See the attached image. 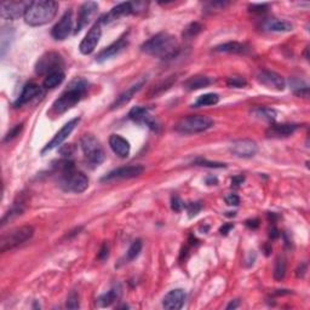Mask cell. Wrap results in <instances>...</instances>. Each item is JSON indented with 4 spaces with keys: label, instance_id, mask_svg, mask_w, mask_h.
Returning a JSON list of instances; mask_svg holds the SVG:
<instances>
[{
    "label": "cell",
    "instance_id": "1",
    "mask_svg": "<svg viewBox=\"0 0 310 310\" xmlns=\"http://www.w3.org/2000/svg\"><path fill=\"white\" fill-rule=\"evenodd\" d=\"M56 171L58 173V186L64 192L83 193L88 189L89 178L85 173L75 170L74 162L64 159L58 161L56 165Z\"/></svg>",
    "mask_w": 310,
    "mask_h": 310
},
{
    "label": "cell",
    "instance_id": "2",
    "mask_svg": "<svg viewBox=\"0 0 310 310\" xmlns=\"http://www.w3.org/2000/svg\"><path fill=\"white\" fill-rule=\"evenodd\" d=\"M88 88L89 83L85 79H74L68 85V88L64 90L63 94L53 102L50 114H52V115H61V114L66 113L68 109L74 107L79 101L85 96Z\"/></svg>",
    "mask_w": 310,
    "mask_h": 310
},
{
    "label": "cell",
    "instance_id": "3",
    "mask_svg": "<svg viewBox=\"0 0 310 310\" xmlns=\"http://www.w3.org/2000/svg\"><path fill=\"white\" fill-rule=\"evenodd\" d=\"M142 51L147 55L160 57L162 59H170L177 55L179 48L177 40L168 33H159L154 35L142 45Z\"/></svg>",
    "mask_w": 310,
    "mask_h": 310
},
{
    "label": "cell",
    "instance_id": "4",
    "mask_svg": "<svg viewBox=\"0 0 310 310\" xmlns=\"http://www.w3.org/2000/svg\"><path fill=\"white\" fill-rule=\"evenodd\" d=\"M57 11H58V4L56 1L37 0V1H31L23 18L26 23L32 27L44 26L55 18Z\"/></svg>",
    "mask_w": 310,
    "mask_h": 310
},
{
    "label": "cell",
    "instance_id": "5",
    "mask_svg": "<svg viewBox=\"0 0 310 310\" xmlns=\"http://www.w3.org/2000/svg\"><path fill=\"white\" fill-rule=\"evenodd\" d=\"M33 234L34 229L32 225H22V227H17L10 232L2 234L1 239H0V252L4 254L6 251H11L26 241L31 240Z\"/></svg>",
    "mask_w": 310,
    "mask_h": 310
},
{
    "label": "cell",
    "instance_id": "6",
    "mask_svg": "<svg viewBox=\"0 0 310 310\" xmlns=\"http://www.w3.org/2000/svg\"><path fill=\"white\" fill-rule=\"evenodd\" d=\"M80 146L88 164L92 168L99 167L105 159L104 151L100 141L92 135H84L80 140Z\"/></svg>",
    "mask_w": 310,
    "mask_h": 310
},
{
    "label": "cell",
    "instance_id": "7",
    "mask_svg": "<svg viewBox=\"0 0 310 310\" xmlns=\"http://www.w3.org/2000/svg\"><path fill=\"white\" fill-rule=\"evenodd\" d=\"M213 126V120L206 115H188L181 119L176 125V131L186 135L200 133L211 129Z\"/></svg>",
    "mask_w": 310,
    "mask_h": 310
},
{
    "label": "cell",
    "instance_id": "8",
    "mask_svg": "<svg viewBox=\"0 0 310 310\" xmlns=\"http://www.w3.org/2000/svg\"><path fill=\"white\" fill-rule=\"evenodd\" d=\"M64 68V61L62 56L57 52H48L39 58L35 64V72L39 75L52 74L56 72H62Z\"/></svg>",
    "mask_w": 310,
    "mask_h": 310
},
{
    "label": "cell",
    "instance_id": "9",
    "mask_svg": "<svg viewBox=\"0 0 310 310\" xmlns=\"http://www.w3.org/2000/svg\"><path fill=\"white\" fill-rule=\"evenodd\" d=\"M29 4H31V1H18V0L1 1V4H0V15H1L4 20H18L20 17H24Z\"/></svg>",
    "mask_w": 310,
    "mask_h": 310
},
{
    "label": "cell",
    "instance_id": "10",
    "mask_svg": "<svg viewBox=\"0 0 310 310\" xmlns=\"http://www.w3.org/2000/svg\"><path fill=\"white\" fill-rule=\"evenodd\" d=\"M144 171V167L142 165H129V166H122L118 167L115 170L110 171L109 173L102 177L101 181L102 182H113V181H119V179H129V178H135L138 177L140 175H142Z\"/></svg>",
    "mask_w": 310,
    "mask_h": 310
},
{
    "label": "cell",
    "instance_id": "11",
    "mask_svg": "<svg viewBox=\"0 0 310 310\" xmlns=\"http://www.w3.org/2000/svg\"><path fill=\"white\" fill-rule=\"evenodd\" d=\"M100 21L97 23H95L92 26V28L88 32V34L85 35V38L83 39V42L79 45V51H80L83 55H90L95 51L97 44L100 43L101 37H102V28H101Z\"/></svg>",
    "mask_w": 310,
    "mask_h": 310
},
{
    "label": "cell",
    "instance_id": "12",
    "mask_svg": "<svg viewBox=\"0 0 310 310\" xmlns=\"http://www.w3.org/2000/svg\"><path fill=\"white\" fill-rule=\"evenodd\" d=\"M99 12V4L95 1H86L79 9L78 13V21H77V28H75V33L83 31L88 24H90L95 16Z\"/></svg>",
    "mask_w": 310,
    "mask_h": 310
},
{
    "label": "cell",
    "instance_id": "13",
    "mask_svg": "<svg viewBox=\"0 0 310 310\" xmlns=\"http://www.w3.org/2000/svg\"><path fill=\"white\" fill-rule=\"evenodd\" d=\"M73 29V11L72 10H68L64 12V15L62 16L61 20L53 26L52 31H51V35L55 40H66L69 34L72 33Z\"/></svg>",
    "mask_w": 310,
    "mask_h": 310
},
{
    "label": "cell",
    "instance_id": "14",
    "mask_svg": "<svg viewBox=\"0 0 310 310\" xmlns=\"http://www.w3.org/2000/svg\"><path fill=\"white\" fill-rule=\"evenodd\" d=\"M230 152L236 157L241 159H249L255 156L258 152V146L252 140H238L234 141L230 146Z\"/></svg>",
    "mask_w": 310,
    "mask_h": 310
},
{
    "label": "cell",
    "instance_id": "15",
    "mask_svg": "<svg viewBox=\"0 0 310 310\" xmlns=\"http://www.w3.org/2000/svg\"><path fill=\"white\" fill-rule=\"evenodd\" d=\"M79 121H80V118H75V119H72L70 121H68L67 124L64 125V126L56 133L55 137H53L52 140L50 141V142L46 144V146L44 147V149H43L42 153L44 154V153H46V152L52 151V149H55L58 146H61V144L67 140L68 136H69L70 133L73 132V130L75 129V126H77V125L79 124Z\"/></svg>",
    "mask_w": 310,
    "mask_h": 310
},
{
    "label": "cell",
    "instance_id": "16",
    "mask_svg": "<svg viewBox=\"0 0 310 310\" xmlns=\"http://www.w3.org/2000/svg\"><path fill=\"white\" fill-rule=\"evenodd\" d=\"M129 116L131 120L138 124L146 125L147 127H149L153 131H157L159 130V124L155 120L153 116L151 115V111L148 108L146 107H135L130 110Z\"/></svg>",
    "mask_w": 310,
    "mask_h": 310
},
{
    "label": "cell",
    "instance_id": "17",
    "mask_svg": "<svg viewBox=\"0 0 310 310\" xmlns=\"http://www.w3.org/2000/svg\"><path fill=\"white\" fill-rule=\"evenodd\" d=\"M257 79L262 85L266 86L268 89L276 90V91H282V90L286 88V83H285L284 78L275 72H271V70L266 69L260 70V72L258 73Z\"/></svg>",
    "mask_w": 310,
    "mask_h": 310
},
{
    "label": "cell",
    "instance_id": "18",
    "mask_svg": "<svg viewBox=\"0 0 310 310\" xmlns=\"http://www.w3.org/2000/svg\"><path fill=\"white\" fill-rule=\"evenodd\" d=\"M187 293L182 288H176V290L170 291L164 299H162V307L167 310H178L186 303Z\"/></svg>",
    "mask_w": 310,
    "mask_h": 310
},
{
    "label": "cell",
    "instance_id": "19",
    "mask_svg": "<svg viewBox=\"0 0 310 310\" xmlns=\"http://www.w3.org/2000/svg\"><path fill=\"white\" fill-rule=\"evenodd\" d=\"M129 45V40H127V37H121L120 39L116 40L115 43L108 46V48L103 49L102 51L97 55L96 61L102 63V62H105L107 59H110L111 57L118 56L119 53L122 52V51L126 49V46Z\"/></svg>",
    "mask_w": 310,
    "mask_h": 310
},
{
    "label": "cell",
    "instance_id": "20",
    "mask_svg": "<svg viewBox=\"0 0 310 310\" xmlns=\"http://www.w3.org/2000/svg\"><path fill=\"white\" fill-rule=\"evenodd\" d=\"M146 83H147V78H141L140 80L136 81V83L133 84V85L130 86L129 89L125 90V91L122 92L120 96L116 97V100L114 101V103H113V104H111L110 109H116V108H121L122 105H125V104H126V103H129L130 101L132 100V97L135 96V95L137 94V92L140 91V90L142 89L144 85H146Z\"/></svg>",
    "mask_w": 310,
    "mask_h": 310
},
{
    "label": "cell",
    "instance_id": "21",
    "mask_svg": "<svg viewBox=\"0 0 310 310\" xmlns=\"http://www.w3.org/2000/svg\"><path fill=\"white\" fill-rule=\"evenodd\" d=\"M135 12L133 9V2H121V4L116 5L109 12L105 13L103 17L100 18L101 23H110L113 21H116L118 18L122 17V16H127L130 13Z\"/></svg>",
    "mask_w": 310,
    "mask_h": 310
},
{
    "label": "cell",
    "instance_id": "22",
    "mask_svg": "<svg viewBox=\"0 0 310 310\" xmlns=\"http://www.w3.org/2000/svg\"><path fill=\"white\" fill-rule=\"evenodd\" d=\"M43 95H44V91H43V89L39 85H37L34 83L27 84L23 88L22 92H21L20 97L15 102V107H22L23 104L31 102L32 100L37 99V97L43 96Z\"/></svg>",
    "mask_w": 310,
    "mask_h": 310
},
{
    "label": "cell",
    "instance_id": "23",
    "mask_svg": "<svg viewBox=\"0 0 310 310\" xmlns=\"http://www.w3.org/2000/svg\"><path fill=\"white\" fill-rule=\"evenodd\" d=\"M296 124H271L266 130V136L271 138H282L293 135L298 129Z\"/></svg>",
    "mask_w": 310,
    "mask_h": 310
},
{
    "label": "cell",
    "instance_id": "24",
    "mask_svg": "<svg viewBox=\"0 0 310 310\" xmlns=\"http://www.w3.org/2000/svg\"><path fill=\"white\" fill-rule=\"evenodd\" d=\"M109 146L111 151L114 152L119 157H127L130 155V151H131V147H130L129 141L125 140L124 137L120 135H111L109 137Z\"/></svg>",
    "mask_w": 310,
    "mask_h": 310
},
{
    "label": "cell",
    "instance_id": "25",
    "mask_svg": "<svg viewBox=\"0 0 310 310\" xmlns=\"http://www.w3.org/2000/svg\"><path fill=\"white\" fill-rule=\"evenodd\" d=\"M216 52H225V53H235V55H244L249 51V48L243 43L229 42L224 44L218 45L214 48Z\"/></svg>",
    "mask_w": 310,
    "mask_h": 310
},
{
    "label": "cell",
    "instance_id": "26",
    "mask_svg": "<svg viewBox=\"0 0 310 310\" xmlns=\"http://www.w3.org/2000/svg\"><path fill=\"white\" fill-rule=\"evenodd\" d=\"M264 28L266 31L276 32V33H285V32H291L293 29V26L288 21L277 20V18H271L264 23Z\"/></svg>",
    "mask_w": 310,
    "mask_h": 310
},
{
    "label": "cell",
    "instance_id": "27",
    "mask_svg": "<svg viewBox=\"0 0 310 310\" xmlns=\"http://www.w3.org/2000/svg\"><path fill=\"white\" fill-rule=\"evenodd\" d=\"M251 113L256 119L271 122V124L276 120V116H277L276 110H274L273 108H269V107H257V108H255Z\"/></svg>",
    "mask_w": 310,
    "mask_h": 310
},
{
    "label": "cell",
    "instance_id": "28",
    "mask_svg": "<svg viewBox=\"0 0 310 310\" xmlns=\"http://www.w3.org/2000/svg\"><path fill=\"white\" fill-rule=\"evenodd\" d=\"M212 83V79L208 77H204V75H197V77L189 78L188 80L184 83V88L189 91H194V90H199L203 88H206Z\"/></svg>",
    "mask_w": 310,
    "mask_h": 310
},
{
    "label": "cell",
    "instance_id": "29",
    "mask_svg": "<svg viewBox=\"0 0 310 310\" xmlns=\"http://www.w3.org/2000/svg\"><path fill=\"white\" fill-rule=\"evenodd\" d=\"M64 78H66V75L63 72L52 73V74H49L48 77H45L43 85L45 89H55L63 83Z\"/></svg>",
    "mask_w": 310,
    "mask_h": 310
},
{
    "label": "cell",
    "instance_id": "30",
    "mask_svg": "<svg viewBox=\"0 0 310 310\" xmlns=\"http://www.w3.org/2000/svg\"><path fill=\"white\" fill-rule=\"evenodd\" d=\"M22 212H23V203H22V201H20V203L13 204L12 207L10 208V210L6 212V213L4 214V217H2L1 227H4V225L6 224L7 222H10L12 218H15V217H17V216H20V214H22Z\"/></svg>",
    "mask_w": 310,
    "mask_h": 310
},
{
    "label": "cell",
    "instance_id": "31",
    "mask_svg": "<svg viewBox=\"0 0 310 310\" xmlns=\"http://www.w3.org/2000/svg\"><path fill=\"white\" fill-rule=\"evenodd\" d=\"M219 102V96L217 94H205L200 96L194 103L195 107H207V105H214Z\"/></svg>",
    "mask_w": 310,
    "mask_h": 310
},
{
    "label": "cell",
    "instance_id": "32",
    "mask_svg": "<svg viewBox=\"0 0 310 310\" xmlns=\"http://www.w3.org/2000/svg\"><path fill=\"white\" fill-rule=\"evenodd\" d=\"M119 297H120V291L116 290V288H111V290L108 291L107 293L101 296L99 298V302L102 307H108L110 306L111 303H114L116 299H119Z\"/></svg>",
    "mask_w": 310,
    "mask_h": 310
},
{
    "label": "cell",
    "instance_id": "33",
    "mask_svg": "<svg viewBox=\"0 0 310 310\" xmlns=\"http://www.w3.org/2000/svg\"><path fill=\"white\" fill-rule=\"evenodd\" d=\"M175 81H176V77H170L168 79H166V80H164L162 83H160L159 85L154 86V88L151 90V92H149V96L155 97V96H157V95H161L162 92L167 91V90L173 85Z\"/></svg>",
    "mask_w": 310,
    "mask_h": 310
},
{
    "label": "cell",
    "instance_id": "34",
    "mask_svg": "<svg viewBox=\"0 0 310 310\" xmlns=\"http://www.w3.org/2000/svg\"><path fill=\"white\" fill-rule=\"evenodd\" d=\"M142 251V241L141 240H135L132 243L131 246H130L129 251L126 252V257H125V260L130 262V260H133L135 258L138 257V255Z\"/></svg>",
    "mask_w": 310,
    "mask_h": 310
},
{
    "label": "cell",
    "instance_id": "35",
    "mask_svg": "<svg viewBox=\"0 0 310 310\" xmlns=\"http://www.w3.org/2000/svg\"><path fill=\"white\" fill-rule=\"evenodd\" d=\"M286 274V263L282 258H277L275 263V268H274V279L276 281H281Z\"/></svg>",
    "mask_w": 310,
    "mask_h": 310
},
{
    "label": "cell",
    "instance_id": "36",
    "mask_svg": "<svg viewBox=\"0 0 310 310\" xmlns=\"http://www.w3.org/2000/svg\"><path fill=\"white\" fill-rule=\"evenodd\" d=\"M204 29V27L201 26L200 23L198 22H193L190 23L189 26L186 27V29L183 31V37L184 38H193V37H197L198 34L200 33L201 31Z\"/></svg>",
    "mask_w": 310,
    "mask_h": 310
},
{
    "label": "cell",
    "instance_id": "37",
    "mask_svg": "<svg viewBox=\"0 0 310 310\" xmlns=\"http://www.w3.org/2000/svg\"><path fill=\"white\" fill-rule=\"evenodd\" d=\"M246 80L241 77H232V78H228L227 80V85L229 88H235V89H240L246 86Z\"/></svg>",
    "mask_w": 310,
    "mask_h": 310
},
{
    "label": "cell",
    "instance_id": "38",
    "mask_svg": "<svg viewBox=\"0 0 310 310\" xmlns=\"http://www.w3.org/2000/svg\"><path fill=\"white\" fill-rule=\"evenodd\" d=\"M195 164L199 165V166L210 167V168H223V167H227V165L222 164V162L207 161V160H205V159H198L197 161H195Z\"/></svg>",
    "mask_w": 310,
    "mask_h": 310
},
{
    "label": "cell",
    "instance_id": "39",
    "mask_svg": "<svg viewBox=\"0 0 310 310\" xmlns=\"http://www.w3.org/2000/svg\"><path fill=\"white\" fill-rule=\"evenodd\" d=\"M66 307L68 309H78L79 308V296L77 292H70V295L68 296Z\"/></svg>",
    "mask_w": 310,
    "mask_h": 310
},
{
    "label": "cell",
    "instance_id": "40",
    "mask_svg": "<svg viewBox=\"0 0 310 310\" xmlns=\"http://www.w3.org/2000/svg\"><path fill=\"white\" fill-rule=\"evenodd\" d=\"M201 208H203V206H201L200 203H190L187 205V212H188L190 218L197 216L201 211Z\"/></svg>",
    "mask_w": 310,
    "mask_h": 310
},
{
    "label": "cell",
    "instance_id": "41",
    "mask_svg": "<svg viewBox=\"0 0 310 310\" xmlns=\"http://www.w3.org/2000/svg\"><path fill=\"white\" fill-rule=\"evenodd\" d=\"M22 127H23V124H20V125H16V126H13L12 129L9 131V133L5 136V138H4L5 142H7V141L12 140V138L17 137V136L20 135V132L22 131Z\"/></svg>",
    "mask_w": 310,
    "mask_h": 310
},
{
    "label": "cell",
    "instance_id": "42",
    "mask_svg": "<svg viewBox=\"0 0 310 310\" xmlns=\"http://www.w3.org/2000/svg\"><path fill=\"white\" fill-rule=\"evenodd\" d=\"M171 207L175 212H181L184 207V203L181 200V198L175 195V197H172V200H171Z\"/></svg>",
    "mask_w": 310,
    "mask_h": 310
},
{
    "label": "cell",
    "instance_id": "43",
    "mask_svg": "<svg viewBox=\"0 0 310 310\" xmlns=\"http://www.w3.org/2000/svg\"><path fill=\"white\" fill-rule=\"evenodd\" d=\"M108 256H109V246H108L107 243H104L101 246L100 249V252L99 255H97V257H99L100 260H105L108 258Z\"/></svg>",
    "mask_w": 310,
    "mask_h": 310
},
{
    "label": "cell",
    "instance_id": "44",
    "mask_svg": "<svg viewBox=\"0 0 310 310\" xmlns=\"http://www.w3.org/2000/svg\"><path fill=\"white\" fill-rule=\"evenodd\" d=\"M225 204L229 206H238L240 204V198L236 194H228L227 197L224 198Z\"/></svg>",
    "mask_w": 310,
    "mask_h": 310
},
{
    "label": "cell",
    "instance_id": "45",
    "mask_svg": "<svg viewBox=\"0 0 310 310\" xmlns=\"http://www.w3.org/2000/svg\"><path fill=\"white\" fill-rule=\"evenodd\" d=\"M266 4H254L250 6V11L256 12V13H263L266 11Z\"/></svg>",
    "mask_w": 310,
    "mask_h": 310
},
{
    "label": "cell",
    "instance_id": "46",
    "mask_svg": "<svg viewBox=\"0 0 310 310\" xmlns=\"http://www.w3.org/2000/svg\"><path fill=\"white\" fill-rule=\"evenodd\" d=\"M244 181H245L244 176H234V177L232 178V186L239 187L240 184L244 183Z\"/></svg>",
    "mask_w": 310,
    "mask_h": 310
},
{
    "label": "cell",
    "instance_id": "47",
    "mask_svg": "<svg viewBox=\"0 0 310 310\" xmlns=\"http://www.w3.org/2000/svg\"><path fill=\"white\" fill-rule=\"evenodd\" d=\"M246 225L251 229H256V228L259 227V221L258 219H250V221H246Z\"/></svg>",
    "mask_w": 310,
    "mask_h": 310
},
{
    "label": "cell",
    "instance_id": "48",
    "mask_svg": "<svg viewBox=\"0 0 310 310\" xmlns=\"http://www.w3.org/2000/svg\"><path fill=\"white\" fill-rule=\"evenodd\" d=\"M59 152H61V154L63 155V156H69V155H72L73 153V148H72V146H66Z\"/></svg>",
    "mask_w": 310,
    "mask_h": 310
},
{
    "label": "cell",
    "instance_id": "49",
    "mask_svg": "<svg viewBox=\"0 0 310 310\" xmlns=\"http://www.w3.org/2000/svg\"><path fill=\"white\" fill-rule=\"evenodd\" d=\"M230 229H233L232 223H230V224H224V225H223V227H221V229H219V232H221L222 235H227V234L230 232Z\"/></svg>",
    "mask_w": 310,
    "mask_h": 310
},
{
    "label": "cell",
    "instance_id": "50",
    "mask_svg": "<svg viewBox=\"0 0 310 310\" xmlns=\"http://www.w3.org/2000/svg\"><path fill=\"white\" fill-rule=\"evenodd\" d=\"M217 183H218V179L213 177V176H210V177L206 178V184H207V186H216Z\"/></svg>",
    "mask_w": 310,
    "mask_h": 310
},
{
    "label": "cell",
    "instance_id": "51",
    "mask_svg": "<svg viewBox=\"0 0 310 310\" xmlns=\"http://www.w3.org/2000/svg\"><path fill=\"white\" fill-rule=\"evenodd\" d=\"M269 235H270V238H271V239H276V238H279V235H280V234H279V230H277L276 228L274 227L273 229L270 230V234H269Z\"/></svg>",
    "mask_w": 310,
    "mask_h": 310
},
{
    "label": "cell",
    "instance_id": "52",
    "mask_svg": "<svg viewBox=\"0 0 310 310\" xmlns=\"http://www.w3.org/2000/svg\"><path fill=\"white\" fill-rule=\"evenodd\" d=\"M239 306V302L238 301H234V302H230V304H228L227 306V309L230 310V309H235L236 307Z\"/></svg>",
    "mask_w": 310,
    "mask_h": 310
},
{
    "label": "cell",
    "instance_id": "53",
    "mask_svg": "<svg viewBox=\"0 0 310 310\" xmlns=\"http://www.w3.org/2000/svg\"><path fill=\"white\" fill-rule=\"evenodd\" d=\"M227 213H228V214H227L228 217H232V216L234 217V216H235V212H227Z\"/></svg>",
    "mask_w": 310,
    "mask_h": 310
}]
</instances>
